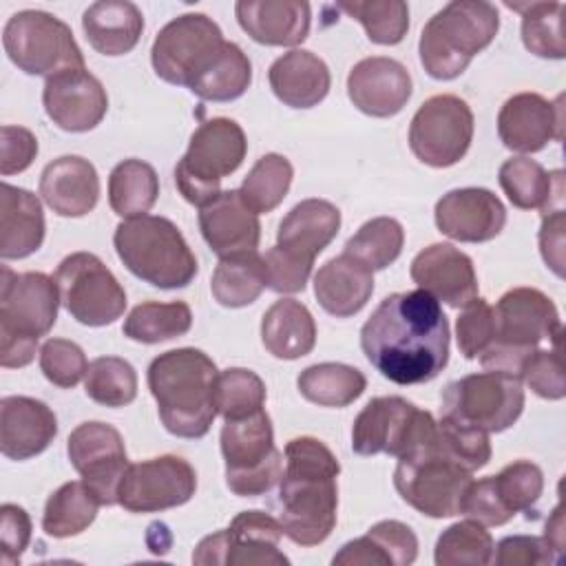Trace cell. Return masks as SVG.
Masks as SVG:
<instances>
[{
	"label": "cell",
	"instance_id": "1",
	"mask_svg": "<svg viewBox=\"0 0 566 566\" xmlns=\"http://www.w3.org/2000/svg\"><path fill=\"white\" fill-rule=\"evenodd\" d=\"M449 321L424 290L394 292L360 329L365 358L396 385L433 380L449 363Z\"/></svg>",
	"mask_w": 566,
	"mask_h": 566
},
{
	"label": "cell",
	"instance_id": "2",
	"mask_svg": "<svg viewBox=\"0 0 566 566\" xmlns=\"http://www.w3.org/2000/svg\"><path fill=\"white\" fill-rule=\"evenodd\" d=\"M283 455L285 469L279 482V522L283 535L298 546H318L336 526V478L340 464L332 449L312 436L292 438Z\"/></svg>",
	"mask_w": 566,
	"mask_h": 566
},
{
	"label": "cell",
	"instance_id": "3",
	"mask_svg": "<svg viewBox=\"0 0 566 566\" xmlns=\"http://www.w3.org/2000/svg\"><path fill=\"white\" fill-rule=\"evenodd\" d=\"M217 367L195 347H177L159 354L148 365V389L157 402L164 429L177 438H203L217 416Z\"/></svg>",
	"mask_w": 566,
	"mask_h": 566
},
{
	"label": "cell",
	"instance_id": "4",
	"mask_svg": "<svg viewBox=\"0 0 566 566\" xmlns=\"http://www.w3.org/2000/svg\"><path fill=\"white\" fill-rule=\"evenodd\" d=\"M495 334L491 345L480 354L489 371L520 378L526 358L542 340L562 347V318L555 303L537 287H513L500 296L493 307Z\"/></svg>",
	"mask_w": 566,
	"mask_h": 566
},
{
	"label": "cell",
	"instance_id": "5",
	"mask_svg": "<svg viewBox=\"0 0 566 566\" xmlns=\"http://www.w3.org/2000/svg\"><path fill=\"white\" fill-rule=\"evenodd\" d=\"M60 290L44 272L0 270V365L27 367L35 358L38 338L57 321Z\"/></svg>",
	"mask_w": 566,
	"mask_h": 566
},
{
	"label": "cell",
	"instance_id": "6",
	"mask_svg": "<svg viewBox=\"0 0 566 566\" xmlns=\"http://www.w3.org/2000/svg\"><path fill=\"white\" fill-rule=\"evenodd\" d=\"M500 13L486 0H453L424 24L420 64L433 80H453L497 35Z\"/></svg>",
	"mask_w": 566,
	"mask_h": 566
},
{
	"label": "cell",
	"instance_id": "7",
	"mask_svg": "<svg viewBox=\"0 0 566 566\" xmlns=\"http://www.w3.org/2000/svg\"><path fill=\"white\" fill-rule=\"evenodd\" d=\"M113 245L130 274L161 290L190 285L199 270L195 252L166 217L139 214L124 219L115 228Z\"/></svg>",
	"mask_w": 566,
	"mask_h": 566
},
{
	"label": "cell",
	"instance_id": "8",
	"mask_svg": "<svg viewBox=\"0 0 566 566\" xmlns=\"http://www.w3.org/2000/svg\"><path fill=\"white\" fill-rule=\"evenodd\" d=\"M248 139L230 117H212L190 135L188 150L175 166L179 195L201 208L221 192V179L232 175L245 159Z\"/></svg>",
	"mask_w": 566,
	"mask_h": 566
},
{
	"label": "cell",
	"instance_id": "9",
	"mask_svg": "<svg viewBox=\"0 0 566 566\" xmlns=\"http://www.w3.org/2000/svg\"><path fill=\"white\" fill-rule=\"evenodd\" d=\"M219 444L226 484L234 495L259 497L281 482L283 453L274 447V429L265 409L223 420Z\"/></svg>",
	"mask_w": 566,
	"mask_h": 566
},
{
	"label": "cell",
	"instance_id": "10",
	"mask_svg": "<svg viewBox=\"0 0 566 566\" xmlns=\"http://www.w3.org/2000/svg\"><path fill=\"white\" fill-rule=\"evenodd\" d=\"M2 46L27 75L49 80L64 71L86 69L71 27L46 11L24 9L13 13L2 29Z\"/></svg>",
	"mask_w": 566,
	"mask_h": 566
},
{
	"label": "cell",
	"instance_id": "11",
	"mask_svg": "<svg viewBox=\"0 0 566 566\" xmlns=\"http://www.w3.org/2000/svg\"><path fill=\"white\" fill-rule=\"evenodd\" d=\"M436 420L400 396L371 398L352 424V449L358 455L387 453L405 458L433 442Z\"/></svg>",
	"mask_w": 566,
	"mask_h": 566
},
{
	"label": "cell",
	"instance_id": "12",
	"mask_svg": "<svg viewBox=\"0 0 566 566\" xmlns=\"http://www.w3.org/2000/svg\"><path fill=\"white\" fill-rule=\"evenodd\" d=\"M471 482V471L436 449V436L429 447L398 458L394 471L398 495L411 509L433 520L460 515L462 497Z\"/></svg>",
	"mask_w": 566,
	"mask_h": 566
},
{
	"label": "cell",
	"instance_id": "13",
	"mask_svg": "<svg viewBox=\"0 0 566 566\" xmlns=\"http://www.w3.org/2000/svg\"><path fill=\"white\" fill-rule=\"evenodd\" d=\"M223 44V33L212 18L184 13L159 29L150 46V62L164 82L190 88L212 66Z\"/></svg>",
	"mask_w": 566,
	"mask_h": 566
},
{
	"label": "cell",
	"instance_id": "14",
	"mask_svg": "<svg viewBox=\"0 0 566 566\" xmlns=\"http://www.w3.org/2000/svg\"><path fill=\"white\" fill-rule=\"evenodd\" d=\"M60 303L82 325L104 327L126 310V292L93 252H73L55 270Z\"/></svg>",
	"mask_w": 566,
	"mask_h": 566
},
{
	"label": "cell",
	"instance_id": "15",
	"mask_svg": "<svg viewBox=\"0 0 566 566\" xmlns=\"http://www.w3.org/2000/svg\"><path fill=\"white\" fill-rule=\"evenodd\" d=\"M524 409L522 380L500 371H480L449 382L442 391V416L462 420L486 433L515 424Z\"/></svg>",
	"mask_w": 566,
	"mask_h": 566
},
{
	"label": "cell",
	"instance_id": "16",
	"mask_svg": "<svg viewBox=\"0 0 566 566\" xmlns=\"http://www.w3.org/2000/svg\"><path fill=\"white\" fill-rule=\"evenodd\" d=\"M473 113L451 93L433 95L420 104L409 124L411 153L431 168L458 164L473 142Z\"/></svg>",
	"mask_w": 566,
	"mask_h": 566
},
{
	"label": "cell",
	"instance_id": "17",
	"mask_svg": "<svg viewBox=\"0 0 566 566\" xmlns=\"http://www.w3.org/2000/svg\"><path fill=\"white\" fill-rule=\"evenodd\" d=\"M283 526L279 517L265 511H241L228 528L206 535L195 553L192 564L199 566H287L290 559L279 551Z\"/></svg>",
	"mask_w": 566,
	"mask_h": 566
},
{
	"label": "cell",
	"instance_id": "18",
	"mask_svg": "<svg viewBox=\"0 0 566 566\" xmlns=\"http://www.w3.org/2000/svg\"><path fill=\"white\" fill-rule=\"evenodd\" d=\"M195 491L192 464L168 453L128 464L117 489V504L128 513H159L186 504Z\"/></svg>",
	"mask_w": 566,
	"mask_h": 566
},
{
	"label": "cell",
	"instance_id": "19",
	"mask_svg": "<svg viewBox=\"0 0 566 566\" xmlns=\"http://www.w3.org/2000/svg\"><path fill=\"white\" fill-rule=\"evenodd\" d=\"M66 453L99 504L115 506L119 482L130 464L122 433L108 422H82L71 431Z\"/></svg>",
	"mask_w": 566,
	"mask_h": 566
},
{
	"label": "cell",
	"instance_id": "20",
	"mask_svg": "<svg viewBox=\"0 0 566 566\" xmlns=\"http://www.w3.org/2000/svg\"><path fill=\"white\" fill-rule=\"evenodd\" d=\"M42 104L57 128L66 133H86L104 119L108 111V95L93 73L75 69L44 82Z\"/></svg>",
	"mask_w": 566,
	"mask_h": 566
},
{
	"label": "cell",
	"instance_id": "21",
	"mask_svg": "<svg viewBox=\"0 0 566 566\" xmlns=\"http://www.w3.org/2000/svg\"><path fill=\"white\" fill-rule=\"evenodd\" d=\"M438 230L462 243H484L495 239L506 223V208L486 188H455L436 203Z\"/></svg>",
	"mask_w": 566,
	"mask_h": 566
},
{
	"label": "cell",
	"instance_id": "22",
	"mask_svg": "<svg viewBox=\"0 0 566 566\" xmlns=\"http://www.w3.org/2000/svg\"><path fill=\"white\" fill-rule=\"evenodd\" d=\"M562 97L555 102L539 93H517L497 113L500 142L513 153H539L562 139Z\"/></svg>",
	"mask_w": 566,
	"mask_h": 566
},
{
	"label": "cell",
	"instance_id": "23",
	"mask_svg": "<svg viewBox=\"0 0 566 566\" xmlns=\"http://www.w3.org/2000/svg\"><path fill=\"white\" fill-rule=\"evenodd\" d=\"M411 91L413 84L407 66L385 55L356 62L347 75L352 104L369 117H394L407 106Z\"/></svg>",
	"mask_w": 566,
	"mask_h": 566
},
{
	"label": "cell",
	"instance_id": "24",
	"mask_svg": "<svg viewBox=\"0 0 566 566\" xmlns=\"http://www.w3.org/2000/svg\"><path fill=\"white\" fill-rule=\"evenodd\" d=\"M411 281L449 307H464L478 296V276L469 254L451 243H431L409 268Z\"/></svg>",
	"mask_w": 566,
	"mask_h": 566
},
{
	"label": "cell",
	"instance_id": "25",
	"mask_svg": "<svg viewBox=\"0 0 566 566\" xmlns=\"http://www.w3.org/2000/svg\"><path fill=\"white\" fill-rule=\"evenodd\" d=\"M199 230L219 259L252 252L259 248L261 239L259 214L245 206L239 190H223L201 206Z\"/></svg>",
	"mask_w": 566,
	"mask_h": 566
},
{
	"label": "cell",
	"instance_id": "26",
	"mask_svg": "<svg viewBox=\"0 0 566 566\" xmlns=\"http://www.w3.org/2000/svg\"><path fill=\"white\" fill-rule=\"evenodd\" d=\"M57 436V418L49 405L31 396L0 400V451L22 462L42 453Z\"/></svg>",
	"mask_w": 566,
	"mask_h": 566
},
{
	"label": "cell",
	"instance_id": "27",
	"mask_svg": "<svg viewBox=\"0 0 566 566\" xmlns=\"http://www.w3.org/2000/svg\"><path fill=\"white\" fill-rule=\"evenodd\" d=\"M239 27L259 44L296 46L310 33L312 9L305 0H239Z\"/></svg>",
	"mask_w": 566,
	"mask_h": 566
},
{
	"label": "cell",
	"instance_id": "28",
	"mask_svg": "<svg viewBox=\"0 0 566 566\" xmlns=\"http://www.w3.org/2000/svg\"><path fill=\"white\" fill-rule=\"evenodd\" d=\"M40 195L60 217H84L99 199L95 166L80 155H62L49 161L40 175Z\"/></svg>",
	"mask_w": 566,
	"mask_h": 566
},
{
	"label": "cell",
	"instance_id": "29",
	"mask_svg": "<svg viewBox=\"0 0 566 566\" xmlns=\"http://www.w3.org/2000/svg\"><path fill=\"white\" fill-rule=\"evenodd\" d=\"M268 82L272 93L290 108L321 104L332 86L327 64L307 49H292L270 64Z\"/></svg>",
	"mask_w": 566,
	"mask_h": 566
},
{
	"label": "cell",
	"instance_id": "30",
	"mask_svg": "<svg viewBox=\"0 0 566 566\" xmlns=\"http://www.w3.org/2000/svg\"><path fill=\"white\" fill-rule=\"evenodd\" d=\"M314 294L327 314L347 318L358 314L371 298L374 274L365 263L343 252L318 268L314 274Z\"/></svg>",
	"mask_w": 566,
	"mask_h": 566
},
{
	"label": "cell",
	"instance_id": "31",
	"mask_svg": "<svg viewBox=\"0 0 566 566\" xmlns=\"http://www.w3.org/2000/svg\"><path fill=\"white\" fill-rule=\"evenodd\" d=\"M340 230V210L325 199H303L279 223L276 245L294 256L312 261Z\"/></svg>",
	"mask_w": 566,
	"mask_h": 566
},
{
	"label": "cell",
	"instance_id": "32",
	"mask_svg": "<svg viewBox=\"0 0 566 566\" xmlns=\"http://www.w3.org/2000/svg\"><path fill=\"white\" fill-rule=\"evenodd\" d=\"M44 212L40 199L18 186H0V256L4 261L24 259L40 250L44 241Z\"/></svg>",
	"mask_w": 566,
	"mask_h": 566
},
{
	"label": "cell",
	"instance_id": "33",
	"mask_svg": "<svg viewBox=\"0 0 566 566\" xmlns=\"http://www.w3.org/2000/svg\"><path fill=\"white\" fill-rule=\"evenodd\" d=\"M418 557V537L405 522L382 520L334 555L338 566H409Z\"/></svg>",
	"mask_w": 566,
	"mask_h": 566
},
{
	"label": "cell",
	"instance_id": "34",
	"mask_svg": "<svg viewBox=\"0 0 566 566\" xmlns=\"http://www.w3.org/2000/svg\"><path fill=\"white\" fill-rule=\"evenodd\" d=\"M82 29L88 44L108 57L130 53L144 31V15L128 0H99L82 13Z\"/></svg>",
	"mask_w": 566,
	"mask_h": 566
},
{
	"label": "cell",
	"instance_id": "35",
	"mask_svg": "<svg viewBox=\"0 0 566 566\" xmlns=\"http://www.w3.org/2000/svg\"><path fill=\"white\" fill-rule=\"evenodd\" d=\"M497 181L506 199L520 210L564 208V172L546 168L531 157H511L500 166Z\"/></svg>",
	"mask_w": 566,
	"mask_h": 566
},
{
	"label": "cell",
	"instance_id": "36",
	"mask_svg": "<svg viewBox=\"0 0 566 566\" xmlns=\"http://www.w3.org/2000/svg\"><path fill=\"white\" fill-rule=\"evenodd\" d=\"M263 347L281 360L307 356L316 345V323L312 312L296 298L274 301L261 318Z\"/></svg>",
	"mask_w": 566,
	"mask_h": 566
},
{
	"label": "cell",
	"instance_id": "37",
	"mask_svg": "<svg viewBox=\"0 0 566 566\" xmlns=\"http://www.w3.org/2000/svg\"><path fill=\"white\" fill-rule=\"evenodd\" d=\"M265 287V261L256 250L219 259L210 279V292L223 307H245L254 303Z\"/></svg>",
	"mask_w": 566,
	"mask_h": 566
},
{
	"label": "cell",
	"instance_id": "38",
	"mask_svg": "<svg viewBox=\"0 0 566 566\" xmlns=\"http://www.w3.org/2000/svg\"><path fill=\"white\" fill-rule=\"evenodd\" d=\"M296 387L305 400L340 409L363 396L367 378L360 369L345 363H316L298 374Z\"/></svg>",
	"mask_w": 566,
	"mask_h": 566
},
{
	"label": "cell",
	"instance_id": "39",
	"mask_svg": "<svg viewBox=\"0 0 566 566\" xmlns=\"http://www.w3.org/2000/svg\"><path fill=\"white\" fill-rule=\"evenodd\" d=\"M99 506V500L84 484V480L64 482L49 495L44 504L42 531L55 539L80 535L93 524Z\"/></svg>",
	"mask_w": 566,
	"mask_h": 566
},
{
	"label": "cell",
	"instance_id": "40",
	"mask_svg": "<svg viewBox=\"0 0 566 566\" xmlns=\"http://www.w3.org/2000/svg\"><path fill=\"white\" fill-rule=\"evenodd\" d=\"M159 197V177L148 161L124 159L108 175L111 210L124 219L146 214Z\"/></svg>",
	"mask_w": 566,
	"mask_h": 566
},
{
	"label": "cell",
	"instance_id": "41",
	"mask_svg": "<svg viewBox=\"0 0 566 566\" xmlns=\"http://www.w3.org/2000/svg\"><path fill=\"white\" fill-rule=\"evenodd\" d=\"M192 327V310L184 301H144L135 305L124 321V336L137 343L155 345L188 334Z\"/></svg>",
	"mask_w": 566,
	"mask_h": 566
},
{
	"label": "cell",
	"instance_id": "42",
	"mask_svg": "<svg viewBox=\"0 0 566 566\" xmlns=\"http://www.w3.org/2000/svg\"><path fill=\"white\" fill-rule=\"evenodd\" d=\"M250 84L252 64L248 55L241 51L239 44L226 40L212 66L192 82L190 93L206 102H232L241 97L250 88Z\"/></svg>",
	"mask_w": 566,
	"mask_h": 566
},
{
	"label": "cell",
	"instance_id": "43",
	"mask_svg": "<svg viewBox=\"0 0 566 566\" xmlns=\"http://www.w3.org/2000/svg\"><path fill=\"white\" fill-rule=\"evenodd\" d=\"M506 7L522 13V42L533 55L548 60L566 57L562 2H506Z\"/></svg>",
	"mask_w": 566,
	"mask_h": 566
},
{
	"label": "cell",
	"instance_id": "44",
	"mask_svg": "<svg viewBox=\"0 0 566 566\" xmlns=\"http://www.w3.org/2000/svg\"><path fill=\"white\" fill-rule=\"evenodd\" d=\"M292 177L294 168L290 159L279 153H268L250 168L241 181L239 195L252 212H272L290 192Z\"/></svg>",
	"mask_w": 566,
	"mask_h": 566
},
{
	"label": "cell",
	"instance_id": "45",
	"mask_svg": "<svg viewBox=\"0 0 566 566\" xmlns=\"http://www.w3.org/2000/svg\"><path fill=\"white\" fill-rule=\"evenodd\" d=\"M405 245V230L394 217H376L365 221L345 243V254L365 263L371 272L391 265Z\"/></svg>",
	"mask_w": 566,
	"mask_h": 566
},
{
	"label": "cell",
	"instance_id": "46",
	"mask_svg": "<svg viewBox=\"0 0 566 566\" xmlns=\"http://www.w3.org/2000/svg\"><path fill=\"white\" fill-rule=\"evenodd\" d=\"M493 537L475 520L447 526L433 548L438 566H486L493 564Z\"/></svg>",
	"mask_w": 566,
	"mask_h": 566
},
{
	"label": "cell",
	"instance_id": "47",
	"mask_svg": "<svg viewBox=\"0 0 566 566\" xmlns=\"http://www.w3.org/2000/svg\"><path fill=\"white\" fill-rule=\"evenodd\" d=\"M336 7L358 20L374 44L394 46L409 31V7L402 0H340Z\"/></svg>",
	"mask_w": 566,
	"mask_h": 566
},
{
	"label": "cell",
	"instance_id": "48",
	"mask_svg": "<svg viewBox=\"0 0 566 566\" xmlns=\"http://www.w3.org/2000/svg\"><path fill=\"white\" fill-rule=\"evenodd\" d=\"M84 391L102 407H126L137 396L135 367L119 356H99L88 363Z\"/></svg>",
	"mask_w": 566,
	"mask_h": 566
},
{
	"label": "cell",
	"instance_id": "49",
	"mask_svg": "<svg viewBox=\"0 0 566 566\" xmlns=\"http://www.w3.org/2000/svg\"><path fill=\"white\" fill-rule=\"evenodd\" d=\"M436 449L471 473L491 460L489 433L449 416L436 420Z\"/></svg>",
	"mask_w": 566,
	"mask_h": 566
},
{
	"label": "cell",
	"instance_id": "50",
	"mask_svg": "<svg viewBox=\"0 0 566 566\" xmlns=\"http://www.w3.org/2000/svg\"><path fill=\"white\" fill-rule=\"evenodd\" d=\"M265 396V382L252 369L228 367L217 376L214 402L217 413L223 416V420H234L261 411Z\"/></svg>",
	"mask_w": 566,
	"mask_h": 566
},
{
	"label": "cell",
	"instance_id": "51",
	"mask_svg": "<svg viewBox=\"0 0 566 566\" xmlns=\"http://www.w3.org/2000/svg\"><path fill=\"white\" fill-rule=\"evenodd\" d=\"M493 486L506 511L515 517L539 500L544 491V473L531 460H515L493 475Z\"/></svg>",
	"mask_w": 566,
	"mask_h": 566
},
{
	"label": "cell",
	"instance_id": "52",
	"mask_svg": "<svg viewBox=\"0 0 566 566\" xmlns=\"http://www.w3.org/2000/svg\"><path fill=\"white\" fill-rule=\"evenodd\" d=\"M40 369L55 387L71 389L86 376L88 363L77 343L69 338H49L40 347Z\"/></svg>",
	"mask_w": 566,
	"mask_h": 566
},
{
	"label": "cell",
	"instance_id": "53",
	"mask_svg": "<svg viewBox=\"0 0 566 566\" xmlns=\"http://www.w3.org/2000/svg\"><path fill=\"white\" fill-rule=\"evenodd\" d=\"M493 334V307L484 298L475 296L471 303L462 307L455 321V340L460 354L469 360L480 358V354L491 345Z\"/></svg>",
	"mask_w": 566,
	"mask_h": 566
},
{
	"label": "cell",
	"instance_id": "54",
	"mask_svg": "<svg viewBox=\"0 0 566 566\" xmlns=\"http://www.w3.org/2000/svg\"><path fill=\"white\" fill-rule=\"evenodd\" d=\"M533 394L544 400H562L566 396V378L562 365V347L553 349H535L520 374Z\"/></svg>",
	"mask_w": 566,
	"mask_h": 566
},
{
	"label": "cell",
	"instance_id": "55",
	"mask_svg": "<svg viewBox=\"0 0 566 566\" xmlns=\"http://www.w3.org/2000/svg\"><path fill=\"white\" fill-rule=\"evenodd\" d=\"M268 287L279 294H296L303 292L307 279L312 274V261L290 254L287 250L274 245L263 254Z\"/></svg>",
	"mask_w": 566,
	"mask_h": 566
},
{
	"label": "cell",
	"instance_id": "56",
	"mask_svg": "<svg viewBox=\"0 0 566 566\" xmlns=\"http://www.w3.org/2000/svg\"><path fill=\"white\" fill-rule=\"evenodd\" d=\"M460 515H467L469 520L480 522L482 526H502L513 520V515L506 511L502 504L495 486H493V475L473 480L462 497Z\"/></svg>",
	"mask_w": 566,
	"mask_h": 566
},
{
	"label": "cell",
	"instance_id": "57",
	"mask_svg": "<svg viewBox=\"0 0 566 566\" xmlns=\"http://www.w3.org/2000/svg\"><path fill=\"white\" fill-rule=\"evenodd\" d=\"M493 562L500 566H542L562 564L544 537L509 535L493 546Z\"/></svg>",
	"mask_w": 566,
	"mask_h": 566
},
{
	"label": "cell",
	"instance_id": "58",
	"mask_svg": "<svg viewBox=\"0 0 566 566\" xmlns=\"http://www.w3.org/2000/svg\"><path fill=\"white\" fill-rule=\"evenodd\" d=\"M0 142V172L4 177L27 170L38 155V139L29 128L4 124Z\"/></svg>",
	"mask_w": 566,
	"mask_h": 566
},
{
	"label": "cell",
	"instance_id": "59",
	"mask_svg": "<svg viewBox=\"0 0 566 566\" xmlns=\"http://www.w3.org/2000/svg\"><path fill=\"white\" fill-rule=\"evenodd\" d=\"M31 539V517L18 504H2L0 506V548H2V564L20 562L22 553L27 551Z\"/></svg>",
	"mask_w": 566,
	"mask_h": 566
},
{
	"label": "cell",
	"instance_id": "60",
	"mask_svg": "<svg viewBox=\"0 0 566 566\" xmlns=\"http://www.w3.org/2000/svg\"><path fill=\"white\" fill-rule=\"evenodd\" d=\"M564 228L566 217L564 208L542 212V228H539V252L544 263L562 279L564 276Z\"/></svg>",
	"mask_w": 566,
	"mask_h": 566
},
{
	"label": "cell",
	"instance_id": "61",
	"mask_svg": "<svg viewBox=\"0 0 566 566\" xmlns=\"http://www.w3.org/2000/svg\"><path fill=\"white\" fill-rule=\"evenodd\" d=\"M546 544L555 551L557 559H564V513H562V502L553 509L548 522H546V533H544Z\"/></svg>",
	"mask_w": 566,
	"mask_h": 566
}]
</instances>
